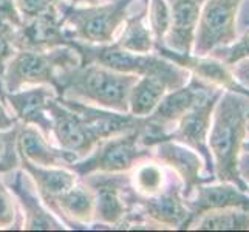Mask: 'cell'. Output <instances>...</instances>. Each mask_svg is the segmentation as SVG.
Masks as SVG:
<instances>
[{
	"label": "cell",
	"mask_w": 249,
	"mask_h": 232,
	"mask_svg": "<svg viewBox=\"0 0 249 232\" xmlns=\"http://www.w3.org/2000/svg\"><path fill=\"white\" fill-rule=\"evenodd\" d=\"M243 0H206L195 30L192 54L208 56L212 50L237 40V16Z\"/></svg>",
	"instance_id": "8"
},
{
	"label": "cell",
	"mask_w": 249,
	"mask_h": 232,
	"mask_svg": "<svg viewBox=\"0 0 249 232\" xmlns=\"http://www.w3.org/2000/svg\"><path fill=\"white\" fill-rule=\"evenodd\" d=\"M17 123V118L11 113V110L8 108L6 102L3 101V98L0 96V133L10 130L11 127H14Z\"/></svg>",
	"instance_id": "35"
},
{
	"label": "cell",
	"mask_w": 249,
	"mask_h": 232,
	"mask_svg": "<svg viewBox=\"0 0 249 232\" xmlns=\"http://www.w3.org/2000/svg\"><path fill=\"white\" fill-rule=\"evenodd\" d=\"M79 178L94 192L93 225L116 229L130 211V204L127 201V194L132 189L130 174L128 172H121V174L96 172Z\"/></svg>",
	"instance_id": "9"
},
{
	"label": "cell",
	"mask_w": 249,
	"mask_h": 232,
	"mask_svg": "<svg viewBox=\"0 0 249 232\" xmlns=\"http://www.w3.org/2000/svg\"><path fill=\"white\" fill-rule=\"evenodd\" d=\"M51 118V138L61 149L76 153L81 158L96 147L101 140L93 132V128L84 121L82 116L74 110L62 104L54 98L50 104Z\"/></svg>",
	"instance_id": "13"
},
{
	"label": "cell",
	"mask_w": 249,
	"mask_h": 232,
	"mask_svg": "<svg viewBox=\"0 0 249 232\" xmlns=\"http://www.w3.org/2000/svg\"><path fill=\"white\" fill-rule=\"evenodd\" d=\"M248 191H249V189H248Z\"/></svg>",
	"instance_id": "41"
},
{
	"label": "cell",
	"mask_w": 249,
	"mask_h": 232,
	"mask_svg": "<svg viewBox=\"0 0 249 232\" xmlns=\"http://www.w3.org/2000/svg\"><path fill=\"white\" fill-rule=\"evenodd\" d=\"M81 64V56L71 45L50 50H17L2 73L6 93L34 85L54 87L59 71Z\"/></svg>",
	"instance_id": "5"
},
{
	"label": "cell",
	"mask_w": 249,
	"mask_h": 232,
	"mask_svg": "<svg viewBox=\"0 0 249 232\" xmlns=\"http://www.w3.org/2000/svg\"><path fill=\"white\" fill-rule=\"evenodd\" d=\"M64 2L70 3L73 6H87V5H96L101 0H64Z\"/></svg>",
	"instance_id": "37"
},
{
	"label": "cell",
	"mask_w": 249,
	"mask_h": 232,
	"mask_svg": "<svg viewBox=\"0 0 249 232\" xmlns=\"http://www.w3.org/2000/svg\"><path fill=\"white\" fill-rule=\"evenodd\" d=\"M229 70L232 73L234 79L249 91V57H245L232 65H229Z\"/></svg>",
	"instance_id": "34"
},
{
	"label": "cell",
	"mask_w": 249,
	"mask_h": 232,
	"mask_svg": "<svg viewBox=\"0 0 249 232\" xmlns=\"http://www.w3.org/2000/svg\"><path fill=\"white\" fill-rule=\"evenodd\" d=\"M17 150L20 157L33 164L45 167H70V164L79 160L78 155L61 149L39 128L22 123L17 132Z\"/></svg>",
	"instance_id": "18"
},
{
	"label": "cell",
	"mask_w": 249,
	"mask_h": 232,
	"mask_svg": "<svg viewBox=\"0 0 249 232\" xmlns=\"http://www.w3.org/2000/svg\"><path fill=\"white\" fill-rule=\"evenodd\" d=\"M208 56L218 59V61L225 62L228 67L242 61L245 57H249V33H246L242 39H237L228 47H220L212 50Z\"/></svg>",
	"instance_id": "30"
},
{
	"label": "cell",
	"mask_w": 249,
	"mask_h": 232,
	"mask_svg": "<svg viewBox=\"0 0 249 232\" xmlns=\"http://www.w3.org/2000/svg\"><path fill=\"white\" fill-rule=\"evenodd\" d=\"M138 77L99 64H79L57 73L54 90L61 98L128 113V93Z\"/></svg>",
	"instance_id": "2"
},
{
	"label": "cell",
	"mask_w": 249,
	"mask_h": 232,
	"mask_svg": "<svg viewBox=\"0 0 249 232\" xmlns=\"http://www.w3.org/2000/svg\"><path fill=\"white\" fill-rule=\"evenodd\" d=\"M169 91L167 84L157 76H140L128 93V113L147 118Z\"/></svg>",
	"instance_id": "24"
},
{
	"label": "cell",
	"mask_w": 249,
	"mask_h": 232,
	"mask_svg": "<svg viewBox=\"0 0 249 232\" xmlns=\"http://www.w3.org/2000/svg\"><path fill=\"white\" fill-rule=\"evenodd\" d=\"M155 53L164 56L169 61L186 68V70L200 79L204 84L213 85L217 89H225L229 91L243 93L249 96V91L242 87L231 73L229 67L211 56H195V54H181L174 50H169L164 45H155Z\"/></svg>",
	"instance_id": "17"
},
{
	"label": "cell",
	"mask_w": 249,
	"mask_h": 232,
	"mask_svg": "<svg viewBox=\"0 0 249 232\" xmlns=\"http://www.w3.org/2000/svg\"><path fill=\"white\" fill-rule=\"evenodd\" d=\"M59 0H14V3L23 20L33 19V17L47 11L51 5H54Z\"/></svg>",
	"instance_id": "32"
},
{
	"label": "cell",
	"mask_w": 249,
	"mask_h": 232,
	"mask_svg": "<svg viewBox=\"0 0 249 232\" xmlns=\"http://www.w3.org/2000/svg\"><path fill=\"white\" fill-rule=\"evenodd\" d=\"M238 174L243 181L249 186V152L243 150L238 157Z\"/></svg>",
	"instance_id": "36"
},
{
	"label": "cell",
	"mask_w": 249,
	"mask_h": 232,
	"mask_svg": "<svg viewBox=\"0 0 249 232\" xmlns=\"http://www.w3.org/2000/svg\"><path fill=\"white\" fill-rule=\"evenodd\" d=\"M0 17L3 20L13 23L17 28L23 23V19L19 10H17L14 0H0Z\"/></svg>",
	"instance_id": "33"
},
{
	"label": "cell",
	"mask_w": 249,
	"mask_h": 232,
	"mask_svg": "<svg viewBox=\"0 0 249 232\" xmlns=\"http://www.w3.org/2000/svg\"><path fill=\"white\" fill-rule=\"evenodd\" d=\"M57 93L51 85H34L6 93V104L17 121L25 125L39 128L47 138H51V118L50 104Z\"/></svg>",
	"instance_id": "16"
},
{
	"label": "cell",
	"mask_w": 249,
	"mask_h": 232,
	"mask_svg": "<svg viewBox=\"0 0 249 232\" xmlns=\"http://www.w3.org/2000/svg\"><path fill=\"white\" fill-rule=\"evenodd\" d=\"M183 184L179 178H169L167 186L157 195L142 196L138 195L133 187L127 194V201L130 208L138 209L152 228L166 229H187L189 208L183 196Z\"/></svg>",
	"instance_id": "10"
},
{
	"label": "cell",
	"mask_w": 249,
	"mask_h": 232,
	"mask_svg": "<svg viewBox=\"0 0 249 232\" xmlns=\"http://www.w3.org/2000/svg\"><path fill=\"white\" fill-rule=\"evenodd\" d=\"M20 123H17L10 130L0 133V174H6L13 169L20 167V155L17 150V132Z\"/></svg>",
	"instance_id": "29"
},
{
	"label": "cell",
	"mask_w": 249,
	"mask_h": 232,
	"mask_svg": "<svg viewBox=\"0 0 249 232\" xmlns=\"http://www.w3.org/2000/svg\"><path fill=\"white\" fill-rule=\"evenodd\" d=\"M16 30L17 27H14L13 23L6 22L0 17V74L3 73L8 61H10L17 51L14 44Z\"/></svg>",
	"instance_id": "31"
},
{
	"label": "cell",
	"mask_w": 249,
	"mask_h": 232,
	"mask_svg": "<svg viewBox=\"0 0 249 232\" xmlns=\"http://www.w3.org/2000/svg\"><path fill=\"white\" fill-rule=\"evenodd\" d=\"M221 93L223 89L212 93L209 98H206L200 104L192 107L186 115L179 118L177 125L164 136V138L181 143L187 145V147H191L192 150H195L196 153H200L201 158L204 160L206 169H208V172L212 177H213V162L208 145V138H209L213 107H215Z\"/></svg>",
	"instance_id": "12"
},
{
	"label": "cell",
	"mask_w": 249,
	"mask_h": 232,
	"mask_svg": "<svg viewBox=\"0 0 249 232\" xmlns=\"http://www.w3.org/2000/svg\"><path fill=\"white\" fill-rule=\"evenodd\" d=\"M217 90L220 89L201 82L192 74L183 87L169 90L160 101L157 108L147 116V125L141 136V144L150 147L155 141L164 138L177 125L179 118Z\"/></svg>",
	"instance_id": "7"
},
{
	"label": "cell",
	"mask_w": 249,
	"mask_h": 232,
	"mask_svg": "<svg viewBox=\"0 0 249 232\" xmlns=\"http://www.w3.org/2000/svg\"><path fill=\"white\" fill-rule=\"evenodd\" d=\"M70 45L81 56V64H99L113 71L136 74V76H157L162 79L169 90H175L189 81L191 73L186 68L169 61L158 53H132L119 48L115 44L90 45L71 40Z\"/></svg>",
	"instance_id": "4"
},
{
	"label": "cell",
	"mask_w": 249,
	"mask_h": 232,
	"mask_svg": "<svg viewBox=\"0 0 249 232\" xmlns=\"http://www.w3.org/2000/svg\"><path fill=\"white\" fill-rule=\"evenodd\" d=\"M144 130L145 128H138L102 140L87 157L73 162L68 169L76 172L78 177L96 172H106V174L130 172L138 162L153 158L152 147H145L141 144Z\"/></svg>",
	"instance_id": "6"
},
{
	"label": "cell",
	"mask_w": 249,
	"mask_h": 232,
	"mask_svg": "<svg viewBox=\"0 0 249 232\" xmlns=\"http://www.w3.org/2000/svg\"><path fill=\"white\" fill-rule=\"evenodd\" d=\"M195 196L184 200L189 212L187 229L192 226V223L204 215L209 211L225 209V208H242L249 211V195L245 191L238 189L232 183L218 181V184L201 183L195 187ZM192 194V195H194Z\"/></svg>",
	"instance_id": "19"
},
{
	"label": "cell",
	"mask_w": 249,
	"mask_h": 232,
	"mask_svg": "<svg viewBox=\"0 0 249 232\" xmlns=\"http://www.w3.org/2000/svg\"><path fill=\"white\" fill-rule=\"evenodd\" d=\"M0 96L3 98V101L6 102V91H5V85H3V79H2V74H0ZM8 106V104H6Z\"/></svg>",
	"instance_id": "38"
},
{
	"label": "cell",
	"mask_w": 249,
	"mask_h": 232,
	"mask_svg": "<svg viewBox=\"0 0 249 232\" xmlns=\"http://www.w3.org/2000/svg\"><path fill=\"white\" fill-rule=\"evenodd\" d=\"M128 174H130V184L133 191L142 196L160 194L169 183L164 167L155 158L138 162Z\"/></svg>",
	"instance_id": "25"
},
{
	"label": "cell",
	"mask_w": 249,
	"mask_h": 232,
	"mask_svg": "<svg viewBox=\"0 0 249 232\" xmlns=\"http://www.w3.org/2000/svg\"><path fill=\"white\" fill-rule=\"evenodd\" d=\"M145 19H147L155 45H162L170 28V10L167 0H147Z\"/></svg>",
	"instance_id": "27"
},
{
	"label": "cell",
	"mask_w": 249,
	"mask_h": 232,
	"mask_svg": "<svg viewBox=\"0 0 249 232\" xmlns=\"http://www.w3.org/2000/svg\"><path fill=\"white\" fill-rule=\"evenodd\" d=\"M192 226L198 231H248L249 211L242 208L209 211L200 218H196Z\"/></svg>",
	"instance_id": "26"
},
{
	"label": "cell",
	"mask_w": 249,
	"mask_h": 232,
	"mask_svg": "<svg viewBox=\"0 0 249 232\" xmlns=\"http://www.w3.org/2000/svg\"><path fill=\"white\" fill-rule=\"evenodd\" d=\"M101 2H110V0H101Z\"/></svg>",
	"instance_id": "40"
},
{
	"label": "cell",
	"mask_w": 249,
	"mask_h": 232,
	"mask_svg": "<svg viewBox=\"0 0 249 232\" xmlns=\"http://www.w3.org/2000/svg\"><path fill=\"white\" fill-rule=\"evenodd\" d=\"M20 167L27 172L34 181L42 201L53 212L56 198L70 189L79 179L78 174L68 167H45L33 164L28 160L20 157Z\"/></svg>",
	"instance_id": "22"
},
{
	"label": "cell",
	"mask_w": 249,
	"mask_h": 232,
	"mask_svg": "<svg viewBox=\"0 0 249 232\" xmlns=\"http://www.w3.org/2000/svg\"><path fill=\"white\" fill-rule=\"evenodd\" d=\"M0 229H22V214L13 192L0 178Z\"/></svg>",
	"instance_id": "28"
},
{
	"label": "cell",
	"mask_w": 249,
	"mask_h": 232,
	"mask_svg": "<svg viewBox=\"0 0 249 232\" xmlns=\"http://www.w3.org/2000/svg\"><path fill=\"white\" fill-rule=\"evenodd\" d=\"M140 2L141 0H110L96 5L73 6L59 0L57 6L70 42L107 45L116 40L127 17L135 11Z\"/></svg>",
	"instance_id": "3"
},
{
	"label": "cell",
	"mask_w": 249,
	"mask_h": 232,
	"mask_svg": "<svg viewBox=\"0 0 249 232\" xmlns=\"http://www.w3.org/2000/svg\"><path fill=\"white\" fill-rule=\"evenodd\" d=\"M150 147L153 158L160 161L162 166L174 170L179 178V181L183 184L181 192L184 200L191 198L198 184L212 183L211 178L201 177L204 160H201V155L192 150L191 147L169 138H161L153 143Z\"/></svg>",
	"instance_id": "14"
},
{
	"label": "cell",
	"mask_w": 249,
	"mask_h": 232,
	"mask_svg": "<svg viewBox=\"0 0 249 232\" xmlns=\"http://www.w3.org/2000/svg\"><path fill=\"white\" fill-rule=\"evenodd\" d=\"M0 178L13 192L22 214V229L28 231H62L68 229L42 201L31 177L22 167L13 169Z\"/></svg>",
	"instance_id": "11"
},
{
	"label": "cell",
	"mask_w": 249,
	"mask_h": 232,
	"mask_svg": "<svg viewBox=\"0 0 249 232\" xmlns=\"http://www.w3.org/2000/svg\"><path fill=\"white\" fill-rule=\"evenodd\" d=\"M206 0H167L170 28L162 45L181 54H192L195 30Z\"/></svg>",
	"instance_id": "20"
},
{
	"label": "cell",
	"mask_w": 249,
	"mask_h": 232,
	"mask_svg": "<svg viewBox=\"0 0 249 232\" xmlns=\"http://www.w3.org/2000/svg\"><path fill=\"white\" fill-rule=\"evenodd\" d=\"M243 150H248L249 152V143H245L243 144Z\"/></svg>",
	"instance_id": "39"
},
{
	"label": "cell",
	"mask_w": 249,
	"mask_h": 232,
	"mask_svg": "<svg viewBox=\"0 0 249 232\" xmlns=\"http://www.w3.org/2000/svg\"><path fill=\"white\" fill-rule=\"evenodd\" d=\"M147 0H141L140 5L135 8V11L127 17L121 33L118 34L113 42L119 48L132 51V53H153L155 51V40H153L152 31L149 28L147 19Z\"/></svg>",
	"instance_id": "23"
},
{
	"label": "cell",
	"mask_w": 249,
	"mask_h": 232,
	"mask_svg": "<svg viewBox=\"0 0 249 232\" xmlns=\"http://www.w3.org/2000/svg\"><path fill=\"white\" fill-rule=\"evenodd\" d=\"M249 135V96L223 91L212 113L208 145L217 181L232 183L248 192L249 186L238 174V157Z\"/></svg>",
	"instance_id": "1"
},
{
	"label": "cell",
	"mask_w": 249,
	"mask_h": 232,
	"mask_svg": "<svg viewBox=\"0 0 249 232\" xmlns=\"http://www.w3.org/2000/svg\"><path fill=\"white\" fill-rule=\"evenodd\" d=\"M14 44L17 50H50L70 45L57 3L33 19L23 20L16 30Z\"/></svg>",
	"instance_id": "15"
},
{
	"label": "cell",
	"mask_w": 249,
	"mask_h": 232,
	"mask_svg": "<svg viewBox=\"0 0 249 232\" xmlns=\"http://www.w3.org/2000/svg\"><path fill=\"white\" fill-rule=\"evenodd\" d=\"M53 214L68 229H87L94 223V192L79 178L70 189L56 198Z\"/></svg>",
	"instance_id": "21"
}]
</instances>
